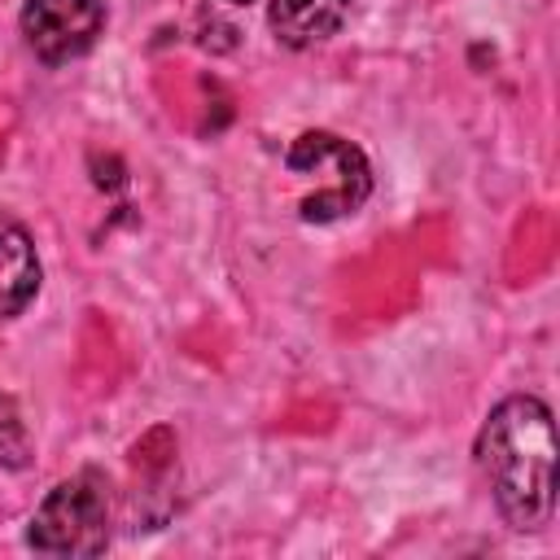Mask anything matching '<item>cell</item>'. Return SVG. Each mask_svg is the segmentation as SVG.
Wrapping results in <instances>:
<instances>
[{
  "label": "cell",
  "instance_id": "52a82bcc",
  "mask_svg": "<svg viewBox=\"0 0 560 560\" xmlns=\"http://www.w3.org/2000/svg\"><path fill=\"white\" fill-rule=\"evenodd\" d=\"M26 451H31V442H26V429L18 420V407L0 394V464L22 468L26 464Z\"/></svg>",
  "mask_w": 560,
  "mask_h": 560
},
{
  "label": "cell",
  "instance_id": "7a4b0ae2",
  "mask_svg": "<svg viewBox=\"0 0 560 560\" xmlns=\"http://www.w3.org/2000/svg\"><path fill=\"white\" fill-rule=\"evenodd\" d=\"M284 166L298 175H319V188L298 201L306 223H332L341 214H354L372 192L368 158L332 131H302L289 144Z\"/></svg>",
  "mask_w": 560,
  "mask_h": 560
},
{
  "label": "cell",
  "instance_id": "5b68a950",
  "mask_svg": "<svg viewBox=\"0 0 560 560\" xmlns=\"http://www.w3.org/2000/svg\"><path fill=\"white\" fill-rule=\"evenodd\" d=\"M39 293V258L35 241L22 223L0 219V319L26 311V302Z\"/></svg>",
  "mask_w": 560,
  "mask_h": 560
},
{
  "label": "cell",
  "instance_id": "8992f818",
  "mask_svg": "<svg viewBox=\"0 0 560 560\" xmlns=\"http://www.w3.org/2000/svg\"><path fill=\"white\" fill-rule=\"evenodd\" d=\"M346 9H350V0H271L267 4V22H271L280 44L311 48V44L328 39L341 26Z\"/></svg>",
  "mask_w": 560,
  "mask_h": 560
},
{
  "label": "cell",
  "instance_id": "277c9868",
  "mask_svg": "<svg viewBox=\"0 0 560 560\" xmlns=\"http://www.w3.org/2000/svg\"><path fill=\"white\" fill-rule=\"evenodd\" d=\"M105 26L101 0H26L22 9V35L31 52L48 66H61L70 57H83Z\"/></svg>",
  "mask_w": 560,
  "mask_h": 560
},
{
  "label": "cell",
  "instance_id": "ba28073f",
  "mask_svg": "<svg viewBox=\"0 0 560 560\" xmlns=\"http://www.w3.org/2000/svg\"><path fill=\"white\" fill-rule=\"evenodd\" d=\"M232 4H254V0H232Z\"/></svg>",
  "mask_w": 560,
  "mask_h": 560
},
{
  "label": "cell",
  "instance_id": "6da1fadb",
  "mask_svg": "<svg viewBox=\"0 0 560 560\" xmlns=\"http://www.w3.org/2000/svg\"><path fill=\"white\" fill-rule=\"evenodd\" d=\"M477 459L512 529H542L556 512V420L529 394L503 398L481 433Z\"/></svg>",
  "mask_w": 560,
  "mask_h": 560
},
{
  "label": "cell",
  "instance_id": "3957f363",
  "mask_svg": "<svg viewBox=\"0 0 560 560\" xmlns=\"http://www.w3.org/2000/svg\"><path fill=\"white\" fill-rule=\"evenodd\" d=\"M26 542L44 556H101L109 542V494L96 472H79L44 494Z\"/></svg>",
  "mask_w": 560,
  "mask_h": 560
}]
</instances>
